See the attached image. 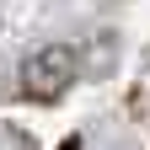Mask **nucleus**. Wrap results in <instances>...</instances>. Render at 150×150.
Instances as JSON below:
<instances>
[{
    "label": "nucleus",
    "mask_w": 150,
    "mask_h": 150,
    "mask_svg": "<svg viewBox=\"0 0 150 150\" xmlns=\"http://www.w3.org/2000/svg\"><path fill=\"white\" fill-rule=\"evenodd\" d=\"M75 70H81V59H75L70 43H43V48H32V59L22 64V86L32 97H59V91H70Z\"/></svg>",
    "instance_id": "f257e3e1"
},
{
    "label": "nucleus",
    "mask_w": 150,
    "mask_h": 150,
    "mask_svg": "<svg viewBox=\"0 0 150 150\" xmlns=\"http://www.w3.org/2000/svg\"><path fill=\"white\" fill-rule=\"evenodd\" d=\"M0 6H6V0H0Z\"/></svg>",
    "instance_id": "f03ea898"
}]
</instances>
